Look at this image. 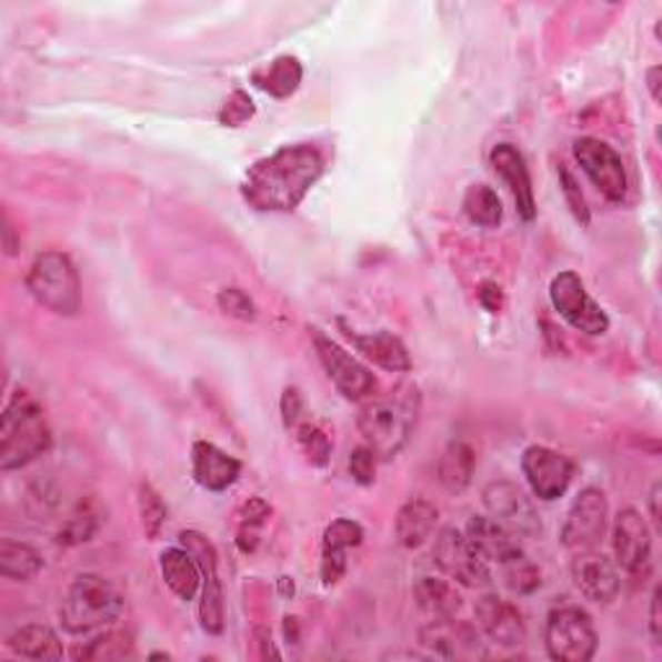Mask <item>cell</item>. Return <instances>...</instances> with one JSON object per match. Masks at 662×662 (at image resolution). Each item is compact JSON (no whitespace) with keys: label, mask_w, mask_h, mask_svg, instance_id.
I'll return each instance as SVG.
<instances>
[{"label":"cell","mask_w":662,"mask_h":662,"mask_svg":"<svg viewBox=\"0 0 662 662\" xmlns=\"http://www.w3.org/2000/svg\"><path fill=\"white\" fill-rule=\"evenodd\" d=\"M324 173V156L313 146H285L257 161L243 177L241 192L251 208L288 212L303 202Z\"/></svg>","instance_id":"cell-1"},{"label":"cell","mask_w":662,"mask_h":662,"mask_svg":"<svg viewBox=\"0 0 662 662\" xmlns=\"http://www.w3.org/2000/svg\"><path fill=\"white\" fill-rule=\"evenodd\" d=\"M420 412V393L414 385L368 401L358 414L360 435L378 459H393L407 445Z\"/></svg>","instance_id":"cell-2"},{"label":"cell","mask_w":662,"mask_h":662,"mask_svg":"<svg viewBox=\"0 0 662 662\" xmlns=\"http://www.w3.org/2000/svg\"><path fill=\"white\" fill-rule=\"evenodd\" d=\"M52 445L42 409L29 393H16L8 401L0 424V469L11 471L31 463Z\"/></svg>","instance_id":"cell-3"},{"label":"cell","mask_w":662,"mask_h":662,"mask_svg":"<svg viewBox=\"0 0 662 662\" xmlns=\"http://www.w3.org/2000/svg\"><path fill=\"white\" fill-rule=\"evenodd\" d=\"M124 601L101 574H78L60 605V621L70 634H91L122 616Z\"/></svg>","instance_id":"cell-4"},{"label":"cell","mask_w":662,"mask_h":662,"mask_svg":"<svg viewBox=\"0 0 662 662\" xmlns=\"http://www.w3.org/2000/svg\"><path fill=\"white\" fill-rule=\"evenodd\" d=\"M29 293L58 317H76L81 309V280L73 262L60 251H44L29 267Z\"/></svg>","instance_id":"cell-5"},{"label":"cell","mask_w":662,"mask_h":662,"mask_svg":"<svg viewBox=\"0 0 662 662\" xmlns=\"http://www.w3.org/2000/svg\"><path fill=\"white\" fill-rule=\"evenodd\" d=\"M546 650L559 662H588L598 650L593 619L574 605L554 609L546 619Z\"/></svg>","instance_id":"cell-6"},{"label":"cell","mask_w":662,"mask_h":662,"mask_svg":"<svg viewBox=\"0 0 662 662\" xmlns=\"http://www.w3.org/2000/svg\"><path fill=\"white\" fill-rule=\"evenodd\" d=\"M435 564L445 578L467 588H487L492 582L490 562L479 554L474 543L467 539V533H459L455 528H443L432 549Z\"/></svg>","instance_id":"cell-7"},{"label":"cell","mask_w":662,"mask_h":662,"mask_svg":"<svg viewBox=\"0 0 662 662\" xmlns=\"http://www.w3.org/2000/svg\"><path fill=\"white\" fill-rule=\"evenodd\" d=\"M549 295L559 317H562L570 327H574L578 331H585L590 337L605 334V331H609L611 327L609 317H605L601 305L588 295L585 282L580 280V274L559 272L556 278L551 280Z\"/></svg>","instance_id":"cell-8"},{"label":"cell","mask_w":662,"mask_h":662,"mask_svg":"<svg viewBox=\"0 0 662 662\" xmlns=\"http://www.w3.org/2000/svg\"><path fill=\"white\" fill-rule=\"evenodd\" d=\"M609 531V500L601 490L588 487L574 496L562 528V543L570 551H590L603 541Z\"/></svg>","instance_id":"cell-9"},{"label":"cell","mask_w":662,"mask_h":662,"mask_svg":"<svg viewBox=\"0 0 662 662\" xmlns=\"http://www.w3.org/2000/svg\"><path fill=\"white\" fill-rule=\"evenodd\" d=\"M313 347H317V354L324 365L329 381L337 385V391L342 393L344 399L360 401L373 393L375 378L370 375V370L352 358L344 347H339L334 339L321 334L319 329H313Z\"/></svg>","instance_id":"cell-10"},{"label":"cell","mask_w":662,"mask_h":662,"mask_svg":"<svg viewBox=\"0 0 662 662\" xmlns=\"http://www.w3.org/2000/svg\"><path fill=\"white\" fill-rule=\"evenodd\" d=\"M181 546L194 556L197 566L202 572V603H200V621L208 634L223 632V588L218 580V554L212 543L197 531L181 533Z\"/></svg>","instance_id":"cell-11"},{"label":"cell","mask_w":662,"mask_h":662,"mask_svg":"<svg viewBox=\"0 0 662 662\" xmlns=\"http://www.w3.org/2000/svg\"><path fill=\"white\" fill-rule=\"evenodd\" d=\"M574 159L588 179L601 189L605 200L621 202L626 197V171L621 156L609 143L595 138H580L574 143Z\"/></svg>","instance_id":"cell-12"},{"label":"cell","mask_w":662,"mask_h":662,"mask_svg":"<svg viewBox=\"0 0 662 662\" xmlns=\"http://www.w3.org/2000/svg\"><path fill=\"white\" fill-rule=\"evenodd\" d=\"M484 504L490 518L508 528L512 535H535L541 533V520L535 512L531 496L512 482H492L484 490Z\"/></svg>","instance_id":"cell-13"},{"label":"cell","mask_w":662,"mask_h":662,"mask_svg":"<svg viewBox=\"0 0 662 662\" xmlns=\"http://www.w3.org/2000/svg\"><path fill=\"white\" fill-rule=\"evenodd\" d=\"M523 474L533 494L543 502L559 500L572 482V463L546 445H531L523 453Z\"/></svg>","instance_id":"cell-14"},{"label":"cell","mask_w":662,"mask_h":662,"mask_svg":"<svg viewBox=\"0 0 662 662\" xmlns=\"http://www.w3.org/2000/svg\"><path fill=\"white\" fill-rule=\"evenodd\" d=\"M613 554L621 570L629 574H644L650 570L652 531L636 510H621L613 523Z\"/></svg>","instance_id":"cell-15"},{"label":"cell","mask_w":662,"mask_h":662,"mask_svg":"<svg viewBox=\"0 0 662 662\" xmlns=\"http://www.w3.org/2000/svg\"><path fill=\"white\" fill-rule=\"evenodd\" d=\"M572 580L574 588L588 598L590 603L609 605L616 601L621 590V578L616 564L609 556L598 554V551H578L572 562Z\"/></svg>","instance_id":"cell-16"},{"label":"cell","mask_w":662,"mask_h":662,"mask_svg":"<svg viewBox=\"0 0 662 662\" xmlns=\"http://www.w3.org/2000/svg\"><path fill=\"white\" fill-rule=\"evenodd\" d=\"M420 642L424 650L435 652L440 658L459 660V658H482V640L477 629L467 621L451 619H432L430 624L420 629Z\"/></svg>","instance_id":"cell-17"},{"label":"cell","mask_w":662,"mask_h":662,"mask_svg":"<svg viewBox=\"0 0 662 662\" xmlns=\"http://www.w3.org/2000/svg\"><path fill=\"white\" fill-rule=\"evenodd\" d=\"M477 621L482 632L500 648H520L525 642V621L510 601L500 595H484L477 603Z\"/></svg>","instance_id":"cell-18"},{"label":"cell","mask_w":662,"mask_h":662,"mask_svg":"<svg viewBox=\"0 0 662 662\" xmlns=\"http://www.w3.org/2000/svg\"><path fill=\"white\" fill-rule=\"evenodd\" d=\"M490 159H492L494 171L500 173L504 184L510 187L512 200H515V204H518L520 218L533 220L535 218V197H533L531 173H528L523 153H520L515 146L500 143V146L492 148Z\"/></svg>","instance_id":"cell-19"},{"label":"cell","mask_w":662,"mask_h":662,"mask_svg":"<svg viewBox=\"0 0 662 662\" xmlns=\"http://www.w3.org/2000/svg\"><path fill=\"white\" fill-rule=\"evenodd\" d=\"M192 471L197 484L204 487L210 492H223L228 487L235 484V479L241 474V463L228 455L225 451H220L218 445L212 443H194L192 448Z\"/></svg>","instance_id":"cell-20"},{"label":"cell","mask_w":662,"mask_h":662,"mask_svg":"<svg viewBox=\"0 0 662 662\" xmlns=\"http://www.w3.org/2000/svg\"><path fill=\"white\" fill-rule=\"evenodd\" d=\"M467 539L474 543L477 551L487 559V562L504 564L508 559L520 554L515 535H512L504 525L496 523L494 518H484V515L471 518L467 525Z\"/></svg>","instance_id":"cell-21"},{"label":"cell","mask_w":662,"mask_h":662,"mask_svg":"<svg viewBox=\"0 0 662 662\" xmlns=\"http://www.w3.org/2000/svg\"><path fill=\"white\" fill-rule=\"evenodd\" d=\"M347 337L352 339V344L358 347V352L365 354L368 360H373L375 365H381L391 373H404V370L412 368V360H409L407 347L401 344L389 331H373V334H354V331L347 329Z\"/></svg>","instance_id":"cell-22"},{"label":"cell","mask_w":662,"mask_h":662,"mask_svg":"<svg viewBox=\"0 0 662 662\" xmlns=\"http://www.w3.org/2000/svg\"><path fill=\"white\" fill-rule=\"evenodd\" d=\"M440 512L428 500H412L399 510L397 515V539L401 546L417 549L435 531Z\"/></svg>","instance_id":"cell-23"},{"label":"cell","mask_w":662,"mask_h":662,"mask_svg":"<svg viewBox=\"0 0 662 662\" xmlns=\"http://www.w3.org/2000/svg\"><path fill=\"white\" fill-rule=\"evenodd\" d=\"M161 574L181 601H192L200 590L202 572L187 549H165L161 554Z\"/></svg>","instance_id":"cell-24"},{"label":"cell","mask_w":662,"mask_h":662,"mask_svg":"<svg viewBox=\"0 0 662 662\" xmlns=\"http://www.w3.org/2000/svg\"><path fill=\"white\" fill-rule=\"evenodd\" d=\"M414 601L424 616L451 619L461 609V595L451 582L438 578H420L414 582Z\"/></svg>","instance_id":"cell-25"},{"label":"cell","mask_w":662,"mask_h":662,"mask_svg":"<svg viewBox=\"0 0 662 662\" xmlns=\"http://www.w3.org/2000/svg\"><path fill=\"white\" fill-rule=\"evenodd\" d=\"M8 648L27 660H60L62 642L50 626L29 624L8 636Z\"/></svg>","instance_id":"cell-26"},{"label":"cell","mask_w":662,"mask_h":662,"mask_svg":"<svg viewBox=\"0 0 662 662\" xmlns=\"http://www.w3.org/2000/svg\"><path fill=\"white\" fill-rule=\"evenodd\" d=\"M474 467H477V455L471 451V445L461 443V440H453V443L443 451V455H440V463H438L440 484H443L448 492H463L471 484Z\"/></svg>","instance_id":"cell-27"},{"label":"cell","mask_w":662,"mask_h":662,"mask_svg":"<svg viewBox=\"0 0 662 662\" xmlns=\"http://www.w3.org/2000/svg\"><path fill=\"white\" fill-rule=\"evenodd\" d=\"M259 89H264L272 97L285 99L290 93H295L298 86L303 81V66L295 58H278L270 62V68H264L262 73L254 76Z\"/></svg>","instance_id":"cell-28"},{"label":"cell","mask_w":662,"mask_h":662,"mask_svg":"<svg viewBox=\"0 0 662 662\" xmlns=\"http://www.w3.org/2000/svg\"><path fill=\"white\" fill-rule=\"evenodd\" d=\"M42 556L31 546H27V543L3 541V546H0V572H3L8 580L27 582L37 578V574L42 572Z\"/></svg>","instance_id":"cell-29"},{"label":"cell","mask_w":662,"mask_h":662,"mask_svg":"<svg viewBox=\"0 0 662 662\" xmlns=\"http://www.w3.org/2000/svg\"><path fill=\"white\" fill-rule=\"evenodd\" d=\"M463 210L471 223L482 225V228H494L500 225L502 220V202L492 187L487 184H474L469 187L467 197H463Z\"/></svg>","instance_id":"cell-30"},{"label":"cell","mask_w":662,"mask_h":662,"mask_svg":"<svg viewBox=\"0 0 662 662\" xmlns=\"http://www.w3.org/2000/svg\"><path fill=\"white\" fill-rule=\"evenodd\" d=\"M500 570H502L504 585H508L512 593H518V595L533 593V590L541 585L539 570H535V566L528 562V556L523 554V551H520L518 556L508 559L504 564H500Z\"/></svg>","instance_id":"cell-31"},{"label":"cell","mask_w":662,"mask_h":662,"mask_svg":"<svg viewBox=\"0 0 662 662\" xmlns=\"http://www.w3.org/2000/svg\"><path fill=\"white\" fill-rule=\"evenodd\" d=\"M132 655V640L122 632H107L97 636L89 648L78 650V658L83 660H124Z\"/></svg>","instance_id":"cell-32"},{"label":"cell","mask_w":662,"mask_h":662,"mask_svg":"<svg viewBox=\"0 0 662 662\" xmlns=\"http://www.w3.org/2000/svg\"><path fill=\"white\" fill-rule=\"evenodd\" d=\"M140 515H143L146 533L156 539L165 523V504L151 484H140Z\"/></svg>","instance_id":"cell-33"},{"label":"cell","mask_w":662,"mask_h":662,"mask_svg":"<svg viewBox=\"0 0 662 662\" xmlns=\"http://www.w3.org/2000/svg\"><path fill=\"white\" fill-rule=\"evenodd\" d=\"M298 443H301L303 453L309 455L313 467H324L329 461V453H331L329 438L319 428H313V424H301V428H298Z\"/></svg>","instance_id":"cell-34"},{"label":"cell","mask_w":662,"mask_h":662,"mask_svg":"<svg viewBox=\"0 0 662 662\" xmlns=\"http://www.w3.org/2000/svg\"><path fill=\"white\" fill-rule=\"evenodd\" d=\"M218 305L225 317H233L239 321H254L257 319V305L251 298L239 288H225L218 293Z\"/></svg>","instance_id":"cell-35"},{"label":"cell","mask_w":662,"mask_h":662,"mask_svg":"<svg viewBox=\"0 0 662 662\" xmlns=\"http://www.w3.org/2000/svg\"><path fill=\"white\" fill-rule=\"evenodd\" d=\"M251 117H254V101L243 91H233L218 112V120L225 128H239V124L251 120Z\"/></svg>","instance_id":"cell-36"},{"label":"cell","mask_w":662,"mask_h":662,"mask_svg":"<svg viewBox=\"0 0 662 662\" xmlns=\"http://www.w3.org/2000/svg\"><path fill=\"white\" fill-rule=\"evenodd\" d=\"M93 531H97V515H93L89 508H81L60 531V543H66V546L86 543L93 535Z\"/></svg>","instance_id":"cell-37"},{"label":"cell","mask_w":662,"mask_h":662,"mask_svg":"<svg viewBox=\"0 0 662 662\" xmlns=\"http://www.w3.org/2000/svg\"><path fill=\"white\" fill-rule=\"evenodd\" d=\"M360 543H362V528L358 523H352V520H334L324 533V546L350 551L352 546H360Z\"/></svg>","instance_id":"cell-38"},{"label":"cell","mask_w":662,"mask_h":662,"mask_svg":"<svg viewBox=\"0 0 662 662\" xmlns=\"http://www.w3.org/2000/svg\"><path fill=\"white\" fill-rule=\"evenodd\" d=\"M559 179H562V192L566 197V204H570L572 215L578 218L582 225H588L590 223V210H588V204H585V197H582L580 184H578V181H574V177L570 173V169H566V165H562V169H559Z\"/></svg>","instance_id":"cell-39"},{"label":"cell","mask_w":662,"mask_h":662,"mask_svg":"<svg viewBox=\"0 0 662 662\" xmlns=\"http://www.w3.org/2000/svg\"><path fill=\"white\" fill-rule=\"evenodd\" d=\"M347 570V549L324 546L321 551V580L324 585H337Z\"/></svg>","instance_id":"cell-40"},{"label":"cell","mask_w":662,"mask_h":662,"mask_svg":"<svg viewBox=\"0 0 662 662\" xmlns=\"http://www.w3.org/2000/svg\"><path fill=\"white\" fill-rule=\"evenodd\" d=\"M350 474L358 484H373L375 482V453L370 448H358L350 455Z\"/></svg>","instance_id":"cell-41"},{"label":"cell","mask_w":662,"mask_h":662,"mask_svg":"<svg viewBox=\"0 0 662 662\" xmlns=\"http://www.w3.org/2000/svg\"><path fill=\"white\" fill-rule=\"evenodd\" d=\"M298 414H301V397H298L295 389H288L285 397H282V417H285V424L298 422Z\"/></svg>","instance_id":"cell-42"},{"label":"cell","mask_w":662,"mask_h":662,"mask_svg":"<svg viewBox=\"0 0 662 662\" xmlns=\"http://www.w3.org/2000/svg\"><path fill=\"white\" fill-rule=\"evenodd\" d=\"M264 518H270V508L262 500H251L247 508H243V523L249 525H262Z\"/></svg>","instance_id":"cell-43"},{"label":"cell","mask_w":662,"mask_h":662,"mask_svg":"<svg viewBox=\"0 0 662 662\" xmlns=\"http://www.w3.org/2000/svg\"><path fill=\"white\" fill-rule=\"evenodd\" d=\"M650 632H652V640L660 644L662 640V619H660V588H655V593H652V603H650Z\"/></svg>","instance_id":"cell-44"},{"label":"cell","mask_w":662,"mask_h":662,"mask_svg":"<svg viewBox=\"0 0 662 662\" xmlns=\"http://www.w3.org/2000/svg\"><path fill=\"white\" fill-rule=\"evenodd\" d=\"M479 301H482V305L490 313H496L502 309V293L500 288L496 285H484L482 290H479Z\"/></svg>","instance_id":"cell-45"},{"label":"cell","mask_w":662,"mask_h":662,"mask_svg":"<svg viewBox=\"0 0 662 662\" xmlns=\"http://www.w3.org/2000/svg\"><path fill=\"white\" fill-rule=\"evenodd\" d=\"M259 525H249V523H241V531H239V549L243 554H249V551L257 549L259 543Z\"/></svg>","instance_id":"cell-46"},{"label":"cell","mask_w":662,"mask_h":662,"mask_svg":"<svg viewBox=\"0 0 662 662\" xmlns=\"http://www.w3.org/2000/svg\"><path fill=\"white\" fill-rule=\"evenodd\" d=\"M257 640H259V648H262V652H259V655H262L264 660H267V658H280V652L274 650V644H272V640H270V634H267L264 629H257Z\"/></svg>","instance_id":"cell-47"},{"label":"cell","mask_w":662,"mask_h":662,"mask_svg":"<svg viewBox=\"0 0 662 662\" xmlns=\"http://www.w3.org/2000/svg\"><path fill=\"white\" fill-rule=\"evenodd\" d=\"M660 73H662L660 66L648 70V89H650L652 99H655V101H660Z\"/></svg>","instance_id":"cell-48"},{"label":"cell","mask_w":662,"mask_h":662,"mask_svg":"<svg viewBox=\"0 0 662 662\" xmlns=\"http://www.w3.org/2000/svg\"><path fill=\"white\" fill-rule=\"evenodd\" d=\"M658 502H660V484L652 487V492H650V515L660 525V508H658Z\"/></svg>","instance_id":"cell-49"}]
</instances>
